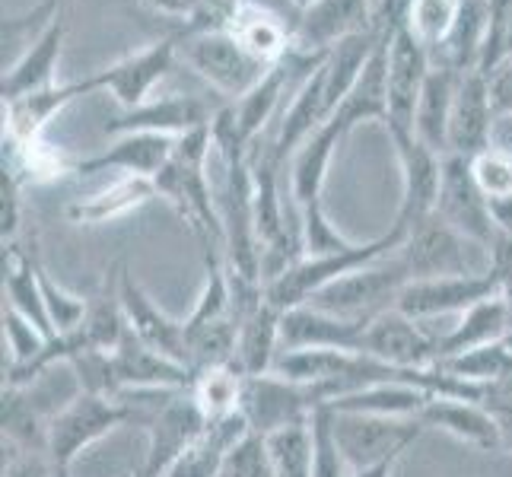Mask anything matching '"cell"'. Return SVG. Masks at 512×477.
Wrapping results in <instances>:
<instances>
[{
    "mask_svg": "<svg viewBox=\"0 0 512 477\" xmlns=\"http://www.w3.org/2000/svg\"><path fill=\"white\" fill-rule=\"evenodd\" d=\"M401 458H388V462H379L373 468H363V471H353V477H392L398 468Z\"/></svg>",
    "mask_w": 512,
    "mask_h": 477,
    "instance_id": "53",
    "label": "cell"
},
{
    "mask_svg": "<svg viewBox=\"0 0 512 477\" xmlns=\"http://www.w3.org/2000/svg\"><path fill=\"white\" fill-rule=\"evenodd\" d=\"M509 331H512V315H509L503 293H497V296H490V299H484V303L471 306L458 315V322L436 341V350H439L436 363L446 360V357H458V353L506 341Z\"/></svg>",
    "mask_w": 512,
    "mask_h": 477,
    "instance_id": "28",
    "label": "cell"
},
{
    "mask_svg": "<svg viewBox=\"0 0 512 477\" xmlns=\"http://www.w3.org/2000/svg\"><path fill=\"white\" fill-rule=\"evenodd\" d=\"M331 118L338 121L344 134L366 125V121H382V125L388 121V35L379 39L357 83L350 86V93Z\"/></svg>",
    "mask_w": 512,
    "mask_h": 477,
    "instance_id": "26",
    "label": "cell"
},
{
    "mask_svg": "<svg viewBox=\"0 0 512 477\" xmlns=\"http://www.w3.org/2000/svg\"><path fill=\"white\" fill-rule=\"evenodd\" d=\"M4 341H7V350H10L7 373H16V369H26L35 357H39L51 338L45 331L35 328L26 315L4 306Z\"/></svg>",
    "mask_w": 512,
    "mask_h": 477,
    "instance_id": "42",
    "label": "cell"
},
{
    "mask_svg": "<svg viewBox=\"0 0 512 477\" xmlns=\"http://www.w3.org/2000/svg\"><path fill=\"white\" fill-rule=\"evenodd\" d=\"M156 198V185L153 179H140V175H121L109 188L86 194L67 204V220L77 226H102V223H115L121 217L134 214L147 201Z\"/></svg>",
    "mask_w": 512,
    "mask_h": 477,
    "instance_id": "29",
    "label": "cell"
},
{
    "mask_svg": "<svg viewBox=\"0 0 512 477\" xmlns=\"http://www.w3.org/2000/svg\"><path fill=\"white\" fill-rule=\"evenodd\" d=\"M490 217H493V226H497V233L512 239V194L490 198Z\"/></svg>",
    "mask_w": 512,
    "mask_h": 477,
    "instance_id": "50",
    "label": "cell"
},
{
    "mask_svg": "<svg viewBox=\"0 0 512 477\" xmlns=\"http://www.w3.org/2000/svg\"><path fill=\"white\" fill-rule=\"evenodd\" d=\"M503 299H506L509 315H512V280H506V284H503Z\"/></svg>",
    "mask_w": 512,
    "mask_h": 477,
    "instance_id": "55",
    "label": "cell"
},
{
    "mask_svg": "<svg viewBox=\"0 0 512 477\" xmlns=\"http://www.w3.org/2000/svg\"><path fill=\"white\" fill-rule=\"evenodd\" d=\"M376 29V0H312L296 16L293 55L325 61L347 39Z\"/></svg>",
    "mask_w": 512,
    "mask_h": 477,
    "instance_id": "9",
    "label": "cell"
},
{
    "mask_svg": "<svg viewBox=\"0 0 512 477\" xmlns=\"http://www.w3.org/2000/svg\"><path fill=\"white\" fill-rule=\"evenodd\" d=\"M112 373L118 392H147V388H191L194 369L156 353L144 341H137L128 331V338L112 350Z\"/></svg>",
    "mask_w": 512,
    "mask_h": 477,
    "instance_id": "19",
    "label": "cell"
},
{
    "mask_svg": "<svg viewBox=\"0 0 512 477\" xmlns=\"http://www.w3.org/2000/svg\"><path fill=\"white\" fill-rule=\"evenodd\" d=\"M67 4H70V0H61V7H67Z\"/></svg>",
    "mask_w": 512,
    "mask_h": 477,
    "instance_id": "58",
    "label": "cell"
},
{
    "mask_svg": "<svg viewBox=\"0 0 512 477\" xmlns=\"http://www.w3.org/2000/svg\"><path fill=\"white\" fill-rule=\"evenodd\" d=\"M436 214L443 217L449 226H455L462 236L484 245V249L490 252L493 239H497V226H493V217H490V198L478 185V179H474L471 159L446 153Z\"/></svg>",
    "mask_w": 512,
    "mask_h": 477,
    "instance_id": "13",
    "label": "cell"
},
{
    "mask_svg": "<svg viewBox=\"0 0 512 477\" xmlns=\"http://www.w3.org/2000/svg\"><path fill=\"white\" fill-rule=\"evenodd\" d=\"M398 255L404 264H408L411 280L490 271V252L484 245L462 236L439 214L408 229V239L401 242Z\"/></svg>",
    "mask_w": 512,
    "mask_h": 477,
    "instance_id": "5",
    "label": "cell"
},
{
    "mask_svg": "<svg viewBox=\"0 0 512 477\" xmlns=\"http://www.w3.org/2000/svg\"><path fill=\"white\" fill-rule=\"evenodd\" d=\"M493 125H497V112H493L487 74L481 70H468L458 80V93L452 105L449 121V153L474 159L484 150H490Z\"/></svg>",
    "mask_w": 512,
    "mask_h": 477,
    "instance_id": "18",
    "label": "cell"
},
{
    "mask_svg": "<svg viewBox=\"0 0 512 477\" xmlns=\"http://www.w3.org/2000/svg\"><path fill=\"white\" fill-rule=\"evenodd\" d=\"M226 29L236 35V42L249 51L252 58H258L268 67L284 64L293 51V23L268 10L239 4V10L233 13V20H229Z\"/></svg>",
    "mask_w": 512,
    "mask_h": 477,
    "instance_id": "31",
    "label": "cell"
},
{
    "mask_svg": "<svg viewBox=\"0 0 512 477\" xmlns=\"http://www.w3.org/2000/svg\"><path fill=\"white\" fill-rule=\"evenodd\" d=\"M64 42H67V20L61 13L20 58L4 67V77H0V99L13 102V99H23L29 93L55 86V70L61 64Z\"/></svg>",
    "mask_w": 512,
    "mask_h": 477,
    "instance_id": "23",
    "label": "cell"
},
{
    "mask_svg": "<svg viewBox=\"0 0 512 477\" xmlns=\"http://www.w3.org/2000/svg\"><path fill=\"white\" fill-rule=\"evenodd\" d=\"M404 239H408V229L392 223V226H388V233L369 239V242H357L347 252H338V255H303L296 264H290V268L280 277H274V280L264 284V299H268V303L274 309H280V312L299 309V306H306L319 290L334 284L338 277H344L350 271H360V268H366V264L392 255Z\"/></svg>",
    "mask_w": 512,
    "mask_h": 477,
    "instance_id": "2",
    "label": "cell"
},
{
    "mask_svg": "<svg viewBox=\"0 0 512 477\" xmlns=\"http://www.w3.org/2000/svg\"><path fill=\"white\" fill-rule=\"evenodd\" d=\"M252 433L249 420L239 414L207 423V430L175 458V465L166 471V477H223L226 458L245 436Z\"/></svg>",
    "mask_w": 512,
    "mask_h": 477,
    "instance_id": "27",
    "label": "cell"
},
{
    "mask_svg": "<svg viewBox=\"0 0 512 477\" xmlns=\"http://www.w3.org/2000/svg\"><path fill=\"white\" fill-rule=\"evenodd\" d=\"M401 249V245H398ZM398 249L360 271H350L338 277L334 284L319 290L306 306H315L322 312H331L347 322H373L382 312H392L398 303V293L411 284L408 264L401 261Z\"/></svg>",
    "mask_w": 512,
    "mask_h": 477,
    "instance_id": "3",
    "label": "cell"
},
{
    "mask_svg": "<svg viewBox=\"0 0 512 477\" xmlns=\"http://www.w3.org/2000/svg\"><path fill=\"white\" fill-rule=\"evenodd\" d=\"M331 430L347 465L353 471H363L388 462V458H401L420 439L423 423L411 417L353 414L331 408Z\"/></svg>",
    "mask_w": 512,
    "mask_h": 477,
    "instance_id": "7",
    "label": "cell"
},
{
    "mask_svg": "<svg viewBox=\"0 0 512 477\" xmlns=\"http://www.w3.org/2000/svg\"><path fill=\"white\" fill-rule=\"evenodd\" d=\"M175 140L179 137H166V134H118L102 153L74 163V172L77 175L121 172V175H140V179H156L175 153Z\"/></svg>",
    "mask_w": 512,
    "mask_h": 477,
    "instance_id": "21",
    "label": "cell"
},
{
    "mask_svg": "<svg viewBox=\"0 0 512 477\" xmlns=\"http://www.w3.org/2000/svg\"><path fill=\"white\" fill-rule=\"evenodd\" d=\"M417 420L423 423V430H443L452 439H458V443L478 452H503L497 420H493L490 408L481 401L433 395Z\"/></svg>",
    "mask_w": 512,
    "mask_h": 477,
    "instance_id": "22",
    "label": "cell"
},
{
    "mask_svg": "<svg viewBox=\"0 0 512 477\" xmlns=\"http://www.w3.org/2000/svg\"><path fill=\"white\" fill-rule=\"evenodd\" d=\"M147 10L166 16V20H182L185 29L198 20V0H140Z\"/></svg>",
    "mask_w": 512,
    "mask_h": 477,
    "instance_id": "49",
    "label": "cell"
},
{
    "mask_svg": "<svg viewBox=\"0 0 512 477\" xmlns=\"http://www.w3.org/2000/svg\"><path fill=\"white\" fill-rule=\"evenodd\" d=\"M493 420H497L500 427V443H503V452L512 455V404H487Z\"/></svg>",
    "mask_w": 512,
    "mask_h": 477,
    "instance_id": "52",
    "label": "cell"
},
{
    "mask_svg": "<svg viewBox=\"0 0 512 477\" xmlns=\"http://www.w3.org/2000/svg\"><path fill=\"white\" fill-rule=\"evenodd\" d=\"M296 4H299V10H303L306 4H312V0H296Z\"/></svg>",
    "mask_w": 512,
    "mask_h": 477,
    "instance_id": "57",
    "label": "cell"
},
{
    "mask_svg": "<svg viewBox=\"0 0 512 477\" xmlns=\"http://www.w3.org/2000/svg\"><path fill=\"white\" fill-rule=\"evenodd\" d=\"M497 293H503V284L493 271L427 277V280H411L398 293L395 309L414 318V322H430V318H443V315H462L465 309L478 306Z\"/></svg>",
    "mask_w": 512,
    "mask_h": 477,
    "instance_id": "10",
    "label": "cell"
},
{
    "mask_svg": "<svg viewBox=\"0 0 512 477\" xmlns=\"http://www.w3.org/2000/svg\"><path fill=\"white\" fill-rule=\"evenodd\" d=\"M239 4L268 10L274 16H284V20H290L293 26H296V16H299V4H296V0H239Z\"/></svg>",
    "mask_w": 512,
    "mask_h": 477,
    "instance_id": "51",
    "label": "cell"
},
{
    "mask_svg": "<svg viewBox=\"0 0 512 477\" xmlns=\"http://www.w3.org/2000/svg\"><path fill=\"white\" fill-rule=\"evenodd\" d=\"M458 80L462 74L446 67H433L427 83H423V93L414 112V134L420 144H427L439 156L449 153V121H452V105L458 93Z\"/></svg>",
    "mask_w": 512,
    "mask_h": 477,
    "instance_id": "32",
    "label": "cell"
},
{
    "mask_svg": "<svg viewBox=\"0 0 512 477\" xmlns=\"http://www.w3.org/2000/svg\"><path fill=\"white\" fill-rule=\"evenodd\" d=\"M299 217V239H303V255H338L353 249V239H347L338 226L331 223V217L325 214L322 207H309Z\"/></svg>",
    "mask_w": 512,
    "mask_h": 477,
    "instance_id": "41",
    "label": "cell"
},
{
    "mask_svg": "<svg viewBox=\"0 0 512 477\" xmlns=\"http://www.w3.org/2000/svg\"><path fill=\"white\" fill-rule=\"evenodd\" d=\"M433 395L427 388H417L408 382H376L360 392H350L334 398L328 408L334 411H353V414H382V417H411L417 420L420 411L427 408Z\"/></svg>",
    "mask_w": 512,
    "mask_h": 477,
    "instance_id": "34",
    "label": "cell"
},
{
    "mask_svg": "<svg viewBox=\"0 0 512 477\" xmlns=\"http://www.w3.org/2000/svg\"><path fill=\"white\" fill-rule=\"evenodd\" d=\"M118 296H121V309H125L128 328L137 341H144L156 353H166V357L179 360L188 366V338H185V325L175 322L172 315H166L160 306L153 303V296L137 284L134 274L121 264L118 274Z\"/></svg>",
    "mask_w": 512,
    "mask_h": 477,
    "instance_id": "16",
    "label": "cell"
},
{
    "mask_svg": "<svg viewBox=\"0 0 512 477\" xmlns=\"http://www.w3.org/2000/svg\"><path fill=\"white\" fill-rule=\"evenodd\" d=\"M242 388H245V373L236 363H229V366H210V369H201V373H194L191 395L201 404L207 423H214V420L239 414Z\"/></svg>",
    "mask_w": 512,
    "mask_h": 477,
    "instance_id": "36",
    "label": "cell"
},
{
    "mask_svg": "<svg viewBox=\"0 0 512 477\" xmlns=\"http://www.w3.org/2000/svg\"><path fill=\"white\" fill-rule=\"evenodd\" d=\"M503 58H512V20L506 26V35H503Z\"/></svg>",
    "mask_w": 512,
    "mask_h": 477,
    "instance_id": "54",
    "label": "cell"
},
{
    "mask_svg": "<svg viewBox=\"0 0 512 477\" xmlns=\"http://www.w3.org/2000/svg\"><path fill=\"white\" fill-rule=\"evenodd\" d=\"M443 373L458 376L465 382H478V385H490L503 376L512 373V347L506 341L497 344H487L478 350H468V353H458V357H446L436 363Z\"/></svg>",
    "mask_w": 512,
    "mask_h": 477,
    "instance_id": "39",
    "label": "cell"
},
{
    "mask_svg": "<svg viewBox=\"0 0 512 477\" xmlns=\"http://www.w3.org/2000/svg\"><path fill=\"white\" fill-rule=\"evenodd\" d=\"M411 4H414V0H379V4H376V29L382 35L398 32L404 23H408Z\"/></svg>",
    "mask_w": 512,
    "mask_h": 477,
    "instance_id": "48",
    "label": "cell"
},
{
    "mask_svg": "<svg viewBox=\"0 0 512 477\" xmlns=\"http://www.w3.org/2000/svg\"><path fill=\"white\" fill-rule=\"evenodd\" d=\"M366 325L347 322V318H338L315 306H299L284 312V322H280V353L284 350H357L360 353Z\"/></svg>",
    "mask_w": 512,
    "mask_h": 477,
    "instance_id": "24",
    "label": "cell"
},
{
    "mask_svg": "<svg viewBox=\"0 0 512 477\" xmlns=\"http://www.w3.org/2000/svg\"><path fill=\"white\" fill-rule=\"evenodd\" d=\"M55 477H74L70 471H64V468H55Z\"/></svg>",
    "mask_w": 512,
    "mask_h": 477,
    "instance_id": "56",
    "label": "cell"
},
{
    "mask_svg": "<svg viewBox=\"0 0 512 477\" xmlns=\"http://www.w3.org/2000/svg\"><path fill=\"white\" fill-rule=\"evenodd\" d=\"M4 477H55V465L48 452H10Z\"/></svg>",
    "mask_w": 512,
    "mask_h": 477,
    "instance_id": "47",
    "label": "cell"
},
{
    "mask_svg": "<svg viewBox=\"0 0 512 477\" xmlns=\"http://www.w3.org/2000/svg\"><path fill=\"white\" fill-rule=\"evenodd\" d=\"M179 51L194 74L229 99H242L249 90H255L271 70L268 64L252 58L229 29L185 32Z\"/></svg>",
    "mask_w": 512,
    "mask_h": 477,
    "instance_id": "6",
    "label": "cell"
},
{
    "mask_svg": "<svg viewBox=\"0 0 512 477\" xmlns=\"http://www.w3.org/2000/svg\"><path fill=\"white\" fill-rule=\"evenodd\" d=\"M462 4L465 0H414L411 13H408V23L404 26H408L417 39L433 51L449 35Z\"/></svg>",
    "mask_w": 512,
    "mask_h": 477,
    "instance_id": "40",
    "label": "cell"
},
{
    "mask_svg": "<svg viewBox=\"0 0 512 477\" xmlns=\"http://www.w3.org/2000/svg\"><path fill=\"white\" fill-rule=\"evenodd\" d=\"M328 404L322 385L296 382L280 373L245 376L242 388V417L249 420L252 433L268 436L296 423H309L312 414Z\"/></svg>",
    "mask_w": 512,
    "mask_h": 477,
    "instance_id": "8",
    "label": "cell"
},
{
    "mask_svg": "<svg viewBox=\"0 0 512 477\" xmlns=\"http://www.w3.org/2000/svg\"><path fill=\"white\" fill-rule=\"evenodd\" d=\"M214 125V121H210ZM198 128L175 140V153L156 175V198H163L185 226L201 239L204 255H220L223 249V223L217 210V191L210 185L207 159L214 150V131Z\"/></svg>",
    "mask_w": 512,
    "mask_h": 477,
    "instance_id": "1",
    "label": "cell"
},
{
    "mask_svg": "<svg viewBox=\"0 0 512 477\" xmlns=\"http://www.w3.org/2000/svg\"><path fill=\"white\" fill-rule=\"evenodd\" d=\"M487 26H490L487 0H465L462 10H458V16H455L452 29H449V35L430 51L433 67L458 70V74L481 70Z\"/></svg>",
    "mask_w": 512,
    "mask_h": 477,
    "instance_id": "30",
    "label": "cell"
},
{
    "mask_svg": "<svg viewBox=\"0 0 512 477\" xmlns=\"http://www.w3.org/2000/svg\"><path fill=\"white\" fill-rule=\"evenodd\" d=\"M223 477H277L268 446H264V436H258V433L245 436L242 443L229 452Z\"/></svg>",
    "mask_w": 512,
    "mask_h": 477,
    "instance_id": "45",
    "label": "cell"
},
{
    "mask_svg": "<svg viewBox=\"0 0 512 477\" xmlns=\"http://www.w3.org/2000/svg\"><path fill=\"white\" fill-rule=\"evenodd\" d=\"M280 322H284V312L274 309L268 299L236 322L239 325L236 366L245 376L274 373L280 357Z\"/></svg>",
    "mask_w": 512,
    "mask_h": 477,
    "instance_id": "33",
    "label": "cell"
},
{
    "mask_svg": "<svg viewBox=\"0 0 512 477\" xmlns=\"http://www.w3.org/2000/svg\"><path fill=\"white\" fill-rule=\"evenodd\" d=\"M376 4H379V0H376Z\"/></svg>",
    "mask_w": 512,
    "mask_h": 477,
    "instance_id": "59",
    "label": "cell"
},
{
    "mask_svg": "<svg viewBox=\"0 0 512 477\" xmlns=\"http://www.w3.org/2000/svg\"><path fill=\"white\" fill-rule=\"evenodd\" d=\"M214 115H210L207 102L198 96H156L147 99L144 105L128 112H118V118H112L105 125V134H166V137H185L198 128H207Z\"/></svg>",
    "mask_w": 512,
    "mask_h": 477,
    "instance_id": "17",
    "label": "cell"
},
{
    "mask_svg": "<svg viewBox=\"0 0 512 477\" xmlns=\"http://www.w3.org/2000/svg\"><path fill=\"white\" fill-rule=\"evenodd\" d=\"M433 70L430 48L417 35L401 26L388 35V121L385 131H408L414 134V112Z\"/></svg>",
    "mask_w": 512,
    "mask_h": 477,
    "instance_id": "12",
    "label": "cell"
},
{
    "mask_svg": "<svg viewBox=\"0 0 512 477\" xmlns=\"http://www.w3.org/2000/svg\"><path fill=\"white\" fill-rule=\"evenodd\" d=\"M487 90L497 115H512V58H503L487 74Z\"/></svg>",
    "mask_w": 512,
    "mask_h": 477,
    "instance_id": "46",
    "label": "cell"
},
{
    "mask_svg": "<svg viewBox=\"0 0 512 477\" xmlns=\"http://www.w3.org/2000/svg\"><path fill=\"white\" fill-rule=\"evenodd\" d=\"M39 280H42V296H45V309L51 325H55V334L61 331H74L83 325L86 309H90V299H83L77 293H67L58 280H51L45 268H39Z\"/></svg>",
    "mask_w": 512,
    "mask_h": 477,
    "instance_id": "43",
    "label": "cell"
},
{
    "mask_svg": "<svg viewBox=\"0 0 512 477\" xmlns=\"http://www.w3.org/2000/svg\"><path fill=\"white\" fill-rule=\"evenodd\" d=\"M436 341L439 338H430L420 322L392 309L366 325L360 353L382 360L388 366H398V369H427V366H436V357H439Z\"/></svg>",
    "mask_w": 512,
    "mask_h": 477,
    "instance_id": "15",
    "label": "cell"
},
{
    "mask_svg": "<svg viewBox=\"0 0 512 477\" xmlns=\"http://www.w3.org/2000/svg\"><path fill=\"white\" fill-rule=\"evenodd\" d=\"M125 423H134V411L125 398L90 395L80 392L74 401L61 408L55 417H48V458L55 468L70 471L80 452L96 446L99 439L121 430Z\"/></svg>",
    "mask_w": 512,
    "mask_h": 477,
    "instance_id": "4",
    "label": "cell"
},
{
    "mask_svg": "<svg viewBox=\"0 0 512 477\" xmlns=\"http://www.w3.org/2000/svg\"><path fill=\"white\" fill-rule=\"evenodd\" d=\"M290 70H293V58L271 67L268 77H264L255 90H249L242 99L229 105V109H233V118H236V131L249 150L255 144V137L268 128V121L274 118L280 99H284V90L290 86Z\"/></svg>",
    "mask_w": 512,
    "mask_h": 477,
    "instance_id": "35",
    "label": "cell"
},
{
    "mask_svg": "<svg viewBox=\"0 0 512 477\" xmlns=\"http://www.w3.org/2000/svg\"><path fill=\"white\" fill-rule=\"evenodd\" d=\"M347 134L334 118H328L325 125L309 134L299 150L290 159V194H293V207L296 214H303L309 207H322V191L328 182V169L331 159L338 153L341 140Z\"/></svg>",
    "mask_w": 512,
    "mask_h": 477,
    "instance_id": "25",
    "label": "cell"
},
{
    "mask_svg": "<svg viewBox=\"0 0 512 477\" xmlns=\"http://www.w3.org/2000/svg\"><path fill=\"white\" fill-rule=\"evenodd\" d=\"M312 433H315V471H312V477H353V468L347 465V458L341 455L338 443H334L328 404H322V408L312 414Z\"/></svg>",
    "mask_w": 512,
    "mask_h": 477,
    "instance_id": "44",
    "label": "cell"
},
{
    "mask_svg": "<svg viewBox=\"0 0 512 477\" xmlns=\"http://www.w3.org/2000/svg\"><path fill=\"white\" fill-rule=\"evenodd\" d=\"M99 93L93 74L83 80H70V83H55L48 90L29 93L23 99L4 102V137L13 144H32V140H42L48 121L61 115L70 102H77L80 96Z\"/></svg>",
    "mask_w": 512,
    "mask_h": 477,
    "instance_id": "20",
    "label": "cell"
},
{
    "mask_svg": "<svg viewBox=\"0 0 512 477\" xmlns=\"http://www.w3.org/2000/svg\"><path fill=\"white\" fill-rule=\"evenodd\" d=\"M271 465L277 477H312L315 471V433L312 420L296 423V427H284L277 433L264 436Z\"/></svg>",
    "mask_w": 512,
    "mask_h": 477,
    "instance_id": "38",
    "label": "cell"
},
{
    "mask_svg": "<svg viewBox=\"0 0 512 477\" xmlns=\"http://www.w3.org/2000/svg\"><path fill=\"white\" fill-rule=\"evenodd\" d=\"M179 35H169V39H160L147 48L134 51V55L121 58L109 67H102L93 74L96 80V90L99 93H109L121 112L128 109H137V105H144L147 99H153V86L160 83L175 58H179Z\"/></svg>",
    "mask_w": 512,
    "mask_h": 477,
    "instance_id": "14",
    "label": "cell"
},
{
    "mask_svg": "<svg viewBox=\"0 0 512 477\" xmlns=\"http://www.w3.org/2000/svg\"><path fill=\"white\" fill-rule=\"evenodd\" d=\"M4 446L13 452H48V420L26 398V388L4 385Z\"/></svg>",
    "mask_w": 512,
    "mask_h": 477,
    "instance_id": "37",
    "label": "cell"
},
{
    "mask_svg": "<svg viewBox=\"0 0 512 477\" xmlns=\"http://www.w3.org/2000/svg\"><path fill=\"white\" fill-rule=\"evenodd\" d=\"M392 147L401 166V207L395 226L414 229L417 223L430 220L439 204V185H443V159L427 144H420L417 134L388 131Z\"/></svg>",
    "mask_w": 512,
    "mask_h": 477,
    "instance_id": "11",
    "label": "cell"
}]
</instances>
